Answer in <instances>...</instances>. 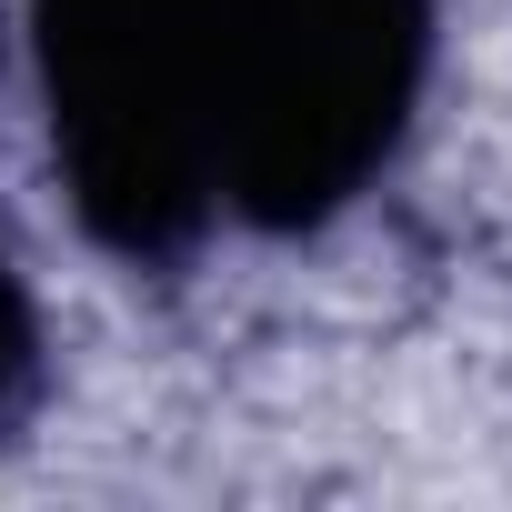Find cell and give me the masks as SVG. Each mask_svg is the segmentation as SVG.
<instances>
[{"mask_svg":"<svg viewBox=\"0 0 512 512\" xmlns=\"http://www.w3.org/2000/svg\"><path fill=\"white\" fill-rule=\"evenodd\" d=\"M81 231L181 272L211 231L302 241L412 141L432 0H21Z\"/></svg>","mask_w":512,"mask_h":512,"instance_id":"6da1fadb","label":"cell"},{"mask_svg":"<svg viewBox=\"0 0 512 512\" xmlns=\"http://www.w3.org/2000/svg\"><path fill=\"white\" fill-rule=\"evenodd\" d=\"M31 402H41V312H31L11 241H0V432H21Z\"/></svg>","mask_w":512,"mask_h":512,"instance_id":"7a4b0ae2","label":"cell"}]
</instances>
